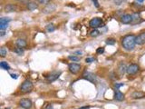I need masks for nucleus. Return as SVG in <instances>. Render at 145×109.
<instances>
[{
  "mask_svg": "<svg viewBox=\"0 0 145 109\" xmlns=\"http://www.w3.org/2000/svg\"><path fill=\"white\" fill-rule=\"evenodd\" d=\"M136 45V36L134 35H127L122 39V46L127 51L133 50Z\"/></svg>",
  "mask_w": 145,
  "mask_h": 109,
  "instance_id": "1",
  "label": "nucleus"
},
{
  "mask_svg": "<svg viewBox=\"0 0 145 109\" xmlns=\"http://www.w3.org/2000/svg\"><path fill=\"white\" fill-rule=\"evenodd\" d=\"M34 89V85L30 80H25L21 85L20 90L22 93H30Z\"/></svg>",
  "mask_w": 145,
  "mask_h": 109,
  "instance_id": "2",
  "label": "nucleus"
},
{
  "mask_svg": "<svg viewBox=\"0 0 145 109\" xmlns=\"http://www.w3.org/2000/svg\"><path fill=\"white\" fill-rule=\"evenodd\" d=\"M89 26H90L92 28H94L96 29L98 27H104V24L103 20L100 18V17H94L93 19H91L90 22H89Z\"/></svg>",
  "mask_w": 145,
  "mask_h": 109,
  "instance_id": "3",
  "label": "nucleus"
},
{
  "mask_svg": "<svg viewBox=\"0 0 145 109\" xmlns=\"http://www.w3.org/2000/svg\"><path fill=\"white\" fill-rule=\"evenodd\" d=\"M68 69H69V71L72 74L76 75V74L79 73V71L81 69V66L79 64H76V63H71L68 66Z\"/></svg>",
  "mask_w": 145,
  "mask_h": 109,
  "instance_id": "4",
  "label": "nucleus"
},
{
  "mask_svg": "<svg viewBox=\"0 0 145 109\" xmlns=\"http://www.w3.org/2000/svg\"><path fill=\"white\" fill-rule=\"evenodd\" d=\"M19 105H20V106L22 108L30 109L32 107V105H33V103H32V101L30 99L25 98V99H21L20 102H19Z\"/></svg>",
  "mask_w": 145,
  "mask_h": 109,
  "instance_id": "5",
  "label": "nucleus"
},
{
  "mask_svg": "<svg viewBox=\"0 0 145 109\" xmlns=\"http://www.w3.org/2000/svg\"><path fill=\"white\" fill-rule=\"evenodd\" d=\"M55 9H56V6H55V4H48V5H46L45 7L43 8V10H42V12L44 14H50L52 13V12H54L55 11Z\"/></svg>",
  "mask_w": 145,
  "mask_h": 109,
  "instance_id": "6",
  "label": "nucleus"
},
{
  "mask_svg": "<svg viewBox=\"0 0 145 109\" xmlns=\"http://www.w3.org/2000/svg\"><path fill=\"white\" fill-rule=\"evenodd\" d=\"M139 71V66L136 64H131L128 67H127V73L129 75H135Z\"/></svg>",
  "mask_w": 145,
  "mask_h": 109,
  "instance_id": "7",
  "label": "nucleus"
},
{
  "mask_svg": "<svg viewBox=\"0 0 145 109\" xmlns=\"http://www.w3.org/2000/svg\"><path fill=\"white\" fill-rule=\"evenodd\" d=\"M61 72H53L51 74H49L47 76H46V80L48 82H54L55 81L56 79L59 78V76L61 75Z\"/></svg>",
  "mask_w": 145,
  "mask_h": 109,
  "instance_id": "8",
  "label": "nucleus"
},
{
  "mask_svg": "<svg viewBox=\"0 0 145 109\" xmlns=\"http://www.w3.org/2000/svg\"><path fill=\"white\" fill-rule=\"evenodd\" d=\"M83 78L92 82V83H95L96 82V76L93 74H92V73H89V72H84V74L83 75Z\"/></svg>",
  "mask_w": 145,
  "mask_h": 109,
  "instance_id": "9",
  "label": "nucleus"
},
{
  "mask_svg": "<svg viewBox=\"0 0 145 109\" xmlns=\"http://www.w3.org/2000/svg\"><path fill=\"white\" fill-rule=\"evenodd\" d=\"M145 96V93L142 91H134L131 94V97L133 99H141Z\"/></svg>",
  "mask_w": 145,
  "mask_h": 109,
  "instance_id": "10",
  "label": "nucleus"
},
{
  "mask_svg": "<svg viewBox=\"0 0 145 109\" xmlns=\"http://www.w3.org/2000/svg\"><path fill=\"white\" fill-rule=\"evenodd\" d=\"M136 44L140 45V46L145 44V31L141 32V34L136 36Z\"/></svg>",
  "mask_w": 145,
  "mask_h": 109,
  "instance_id": "11",
  "label": "nucleus"
},
{
  "mask_svg": "<svg viewBox=\"0 0 145 109\" xmlns=\"http://www.w3.org/2000/svg\"><path fill=\"white\" fill-rule=\"evenodd\" d=\"M131 15H129V14H126V15H123L122 17H121V22L123 24H131Z\"/></svg>",
  "mask_w": 145,
  "mask_h": 109,
  "instance_id": "12",
  "label": "nucleus"
},
{
  "mask_svg": "<svg viewBox=\"0 0 145 109\" xmlns=\"http://www.w3.org/2000/svg\"><path fill=\"white\" fill-rule=\"evenodd\" d=\"M4 9H5V12H7V13H12V12L17 11V7L13 4H9V5H7Z\"/></svg>",
  "mask_w": 145,
  "mask_h": 109,
  "instance_id": "13",
  "label": "nucleus"
},
{
  "mask_svg": "<svg viewBox=\"0 0 145 109\" xmlns=\"http://www.w3.org/2000/svg\"><path fill=\"white\" fill-rule=\"evenodd\" d=\"M131 25H136L141 22V16L139 13H133L131 15Z\"/></svg>",
  "mask_w": 145,
  "mask_h": 109,
  "instance_id": "14",
  "label": "nucleus"
},
{
  "mask_svg": "<svg viewBox=\"0 0 145 109\" xmlns=\"http://www.w3.org/2000/svg\"><path fill=\"white\" fill-rule=\"evenodd\" d=\"M118 72H119V74H120L121 76H123V75L125 74V72H127V67H126L125 64H123V62H121V63L119 64V66H118Z\"/></svg>",
  "mask_w": 145,
  "mask_h": 109,
  "instance_id": "15",
  "label": "nucleus"
},
{
  "mask_svg": "<svg viewBox=\"0 0 145 109\" xmlns=\"http://www.w3.org/2000/svg\"><path fill=\"white\" fill-rule=\"evenodd\" d=\"M26 8H27L29 11H34V10L38 8V4H36L34 1L27 2L26 3Z\"/></svg>",
  "mask_w": 145,
  "mask_h": 109,
  "instance_id": "16",
  "label": "nucleus"
},
{
  "mask_svg": "<svg viewBox=\"0 0 145 109\" xmlns=\"http://www.w3.org/2000/svg\"><path fill=\"white\" fill-rule=\"evenodd\" d=\"M124 97H125L124 95L121 91H119V89L115 90V92H114V98L117 101H123L124 100Z\"/></svg>",
  "mask_w": 145,
  "mask_h": 109,
  "instance_id": "17",
  "label": "nucleus"
},
{
  "mask_svg": "<svg viewBox=\"0 0 145 109\" xmlns=\"http://www.w3.org/2000/svg\"><path fill=\"white\" fill-rule=\"evenodd\" d=\"M15 44H16V46H17V47H26V46H27V43H26V41L25 40V39H22V38H19V39H17L16 42H15Z\"/></svg>",
  "mask_w": 145,
  "mask_h": 109,
  "instance_id": "18",
  "label": "nucleus"
},
{
  "mask_svg": "<svg viewBox=\"0 0 145 109\" xmlns=\"http://www.w3.org/2000/svg\"><path fill=\"white\" fill-rule=\"evenodd\" d=\"M0 67L2 69H5V70H10V66L6 61H2L0 63Z\"/></svg>",
  "mask_w": 145,
  "mask_h": 109,
  "instance_id": "19",
  "label": "nucleus"
},
{
  "mask_svg": "<svg viewBox=\"0 0 145 109\" xmlns=\"http://www.w3.org/2000/svg\"><path fill=\"white\" fill-rule=\"evenodd\" d=\"M46 30H47V32L51 33V32H54V31H55V27L53 24H49V25L46 26Z\"/></svg>",
  "mask_w": 145,
  "mask_h": 109,
  "instance_id": "20",
  "label": "nucleus"
},
{
  "mask_svg": "<svg viewBox=\"0 0 145 109\" xmlns=\"http://www.w3.org/2000/svg\"><path fill=\"white\" fill-rule=\"evenodd\" d=\"M15 53L17 54L18 55H22V54L25 53V51H24V49L22 47H16L15 48Z\"/></svg>",
  "mask_w": 145,
  "mask_h": 109,
  "instance_id": "21",
  "label": "nucleus"
},
{
  "mask_svg": "<svg viewBox=\"0 0 145 109\" xmlns=\"http://www.w3.org/2000/svg\"><path fill=\"white\" fill-rule=\"evenodd\" d=\"M7 54V50L6 47H1L0 48V55L1 57H5Z\"/></svg>",
  "mask_w": 145,
  "mask_h": 109,
  "instance_id": "22",
  "label": "nucleus"
},
{
  "mask_svg": "<svg viewBox=\"0 0 145 109\" xmlns=\"http://www.w3.org/2000/svg\"><path fill=\"white\" fill-rule=\"evenodd\" d=\"M11 21V19L9 17H2L0 19V24H6V25H8V23Z\"/></svg>",
  "mask_w": 145,
  "mask_h": 109,
  "instance_id": "23",
  "label": "nucleus"
},
{
  "mask_svg": "<svg viewBox=\"0 0 145 109\" xmlns=\"http://www.w3.org/2000/svg\"><path fill=\"white\" fill-rule=\"evenodd\" d=\"M105 43H106V45L113 46V45H115V40H114L113 38H108V39H106Z\"/></svg>",
  "mask_w": 145,
  "mask_h": 109,
  "instance_id": "24",
  "label": "nucleus"
},
{
  "mask_svg": "<svg viewBox=\"0 0 145 109\" xmlns=\"http://www.w3.org/2000/svg\"><path fill=\"white\" fill-rule=\"evenodd\" d=\"M100 35V32L97 30V29H94V30H93L92 32L90 33V35L92 36V37H96V36H98Z\"/></svg>",
  "mask_w": 145,
  "mask_h": 109,
  "instance_id": "25",
  "label": "nucleus"
},
{
  "mask_svg": "<svg viewBox=\"0 0 145 109\" xmlns=\"http://www.w3.org/2000/svg\"><path fill=\"white\" fill-rule=\"evenodd\" d=\"M68 58H69L70 60L74 61V62L80 61V57H78L77 55H69V56H68Z\"/></svg>",
  "mask_w": 145,
  "mask_h": 109,
  "instance_id": "26",
  "label": "nucleus"
},
{
  "mask_svg": "<svg viewBox=\"0 0 145 109\" xmlns=\"http://www.w3.org/2000/svg\"><path fill=\"white\" fill-rule=\"evenodd\" d=\"M124 86L123 83H115V84L113 85V87H114L115 90H118L120 87H122V86Z\"/></svg>",
  "mask_w": 145,
  "mask_h": 109,
  "instance_id": "27",
  "label": "nucleus"
},
{
  "mask_svg": "<svg viewBox=\"0 0 145 109\" xmlns=\"http://www.w3.org/2000/svg\"><path fill=\"white\" fill-rule=\"evenodd\" d=\"M43 109H53V105L50 103H45V105L43 106Z\"/></svg>",
  "mask_w": 145,
  "mask_h": 109,
  "instance_id": "28",
  "label": "nucleus"
},
{
  "mask_svg": "<svg viewBox=\"0 0 145 109\" xmlns=\"http://www.w3.org/2000/svg\"><path fill=\"white\" fill-rule=\"evenodd\" d=\"M49 2H50V0H38V3L39 4H41V5H48Z\"/></svg>",
  "mask_w": 145,
  "mask_h": 109,
  "instance_id": "29",
  "label": "nucleus"
},
{
  "mask_svg": "<svg viewBox=\"0 0 145 109\" xmlns=\"http://www.w3.org/2000/svg\"><path fill=\"white\" fill-rule=\"evenodd\" d=\"M104 52V47H98L96 49V53L98 54H102Z\"/></svg>",
  "mask_w": 145,
  "mask_h": 109,
  "instance_id": "30",
  "label": "nucleus"
},
{
  "mask_svg": "<svg viewBox=\"0 0 145 109\" xmlns=\"http://www.w3.org/2000/svg\"><path fill=\"white\" fill-rule=\"evenodd\" d=\"M86 63H93V62H95V58H93V57H87L85 59Z\"/></svg>",
  "mask_w": 145,
  "mask_h": 109,
  "instance_id": "31",
  "label": "nucleus"
},
{
  "mask_svg": "<svg viewBox=\"0 0 145 109\" xmlns=\"http://www.w3.org/2000/svg\"><path fill=\"white\" fill-rule=\"evenodd\" d=\"M92 1H93V5H94V7H96V8H99V7H100V5H99L98 0H92Z\"/></svg>",
  "mask_w": 145,
  "mask_h": 109,
  "instance_id": "32",
  "label": "nucleus"
},
{
  "mask_svg": "<svg viewBox=\"0 0 145 109\" xmlns=\"http://www.w3.org/2000/svg\"><path fill=\"white\" fill-rule=\"evenodd\" d=\"M74 55H82L83 54V52L82 51H80V50H78V51H75L74 53Z\"/></svg>",
  "mask_w": 145,
  "mask_h": 109,
  "instance_id": "33",
  "label": "nucleus"
},
{
  "mask_svg": "<svg viewBox=\"0 0 145 109\" xmlns=\"http://www.w3.org/2000/svg\"><path fill=\"white\" fill-rule=\"evenodd\" d=\"M10 75H11V77H12L13 79H17V78H18V75H15V74H10Z\"/></svg>",
  "mask_w": 145,
  "mask_h": 109,
  "instance_id": "34",
  "label": "nucleus"
},
{
  "mask_svg": "<svg viewBox=\"0 0 145 109\" xmlns=\"http://www.w3.org/2000/svg\"><path fill=\"white\" fill-rule=\"evenodd\" d=\"M6 34V32L4 31V30H1V34H0V36H3V35H5Z\"/></svg>",
  "mask_w": 145,
  "mask_h": 109,
  "instance_id": "35",
  "label": "nucleus"
},
{
  "mask_svg": "<svg viewBox=\"0 0 145 109\" xmlns=\"http://www.w3.org/2000/svg\"><path fill=\"white\" fill-rule=\"evenodd\" d=\"M137 1H138V2H140V3H142L144 0H137Z\"/></svg>",
  "mask_w": 145,
  "mask_h": 109,
  "instance_id": "36",
  "label": "nucleus"
},
{
  "mask_svg": "<svg viewBox=\"0 0 145 109\" xmlns=\"http://www.w3.org/2000/svg\"><path fill=\"white\" fill-rule=\"evenodd\" d=\"M17 1H20V0H17Z\"/></svg>",
  "mask_w": 145,
  "mask_h": 109,
  "instance_id": "37",
  "label": "nucleus"
},
{
  "mask_svg": "<svg viewBox=\"0 0 145 109\" xmlns=\"http://www.w3.org/2000/svg\"><path fill=\"white\" fill-rule=\"evenodd\" d=\"M7 109H8V108H7Z\"/></svg>",
  "mask_w": 145,
  "mask_h": 109,
  "instance_id": "38",
  "label": "nucleus"
}]
</instances>
